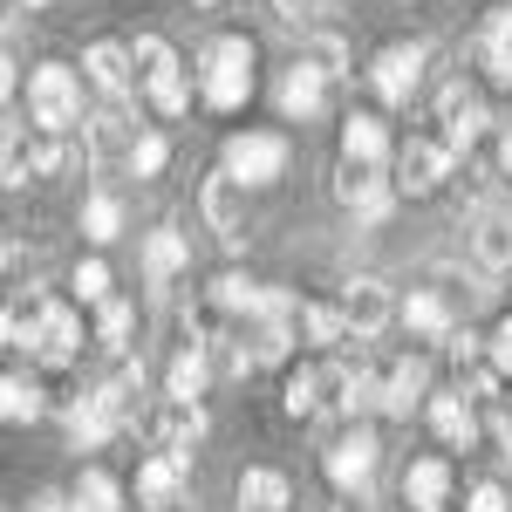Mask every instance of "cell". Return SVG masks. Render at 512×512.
<instances>
[{
  "mask_svg": "<svg viewBox=\"0 0 512 512\" xmlns=\"http://www.w3.org/2000/svg\"><path fill=\"white\" fill-rule=\"evenodd\" d=\"M198 69H205V103H212V110H239V103L253 96V41L246 35L205 41Z\"/></svg>",
  "mask_w": 512,
  "mask_h": 512,
  "instance_id": "6da1fadb",
  "label": "cell"
},
{
  "mask_svg": "<svg viewBox=\"0 0 512 512\" xmlns=\"http://www.w3.org/2000/svg\"><path fill=\"white\" fill-rule=\"evenodd\" d=\"M137 76H144V96H151V110L158 117H185L192 110V89H185V62H178V48L164 35H137Z\"/></svg>",
  "mask_w": 512,
  "mask_h": 512,
  "instance_id": "7a4b0ae2",
  "label": "cell"
},
{
  "mask_svg": "<svg viewBox=\"0 0 512 512\" xmlns=\"http://www.w3.org/2000/svg\"><path fill=\"white\" fill-rule=\"evenodd\" d=\"M28 117H35V130H76V123H82V82H76V69L41 62L35 76H28Z\"/></svg>",
  "mask_w": 512,
  "mask_h": 512,
  "instance_id": "3957f363",
  "label": "cell"
},
{
  "mask_svg": "<svg viewBox=\"0 0 512 512\" xmlns=\"http://www.w3.org/2000/svg\"><path fill=\"white\" fill-rule=\"evenodd\" d=\"M198 212H205V226L219 233V246H226V253H239V246H246V178H233L226 164L205 178Z\"/></svg>",
  "mask_w": 512,
  "mask_h": 512,
  "instance_id": "277c9868",
  "label": "cell"
},
{
  "mask_svg": "<svg viewBox=\"0 0 512 512\" xmlns=\"http://www.w3.org/2000/svg\"><path fill=\"white\" fill-rule=\"evenodd\" d=\"M451 164H458V151L444 137H403L396 144V192H410V198L437 192L451 178Z\"/></svg>",
  "mask_w": 512,
  "mask_h": 512,
  "instance_id": "5b68a950",
  "label": "cell"
},
{
  "mask_svg": "<svg viewBox=\"0 0 512 512\" xmlns=\"http://www.w3.org/2000/svg\"><path fill=\"white\" fill-rule=\"evenodd\" d=\"M424 62H431V48H424V41H390V48L369 62V89H376L383 103H410V96H417V82H424Z\"/></svg>",
  "mask_w": 512,
  "mask_h": 512,
  "instance_id": "8992f818",
  "label": "cell"
},
{
  "mask_svg": "<svg viewBox=\"0 0 512 512\" xmlns=\"http://www.w3.org/2000/svg\"><path fill=\"white\" fill-rule=\"evenodd\" d=\"M226 171L246 178V185L287 178V137H274V130H239L233 144H226Z\"/></svg>",
  "mask_w": 512,
  "mask_h": 512,
  "instance_id": "52a82bcc",
  "label": "cell"
},
{
  "mask_svg": "<svg viewBox=\"0 0 512 512\" xmlns=\"http://www.w3.org/2000/svg\"><path fill=\"white\" fill-rule=\"evenodd\" d=\"M35 355L48 362V369H69L82 355V315L69 308V301H41L35 308Z\"/></svg>",
  "mask_w": 512,
  "mask_h": 512,
  "instance_id": "ba28073f",
  "label": "cell"
},
{
  "mask_svg": "<svg viewBox=\"0 0 512 512\" xmlns=\"http://www.w3.org/2000/svg\"><path fill=\"white\" fill-rule=\"evenodd\" d=\"M335 198L355 212V226H383L390 219V205H396V192L369 171V164H349L342 158V171H335Z\"/></svg>",
  "mask_w": 512,
  "mask_h": 512,
  "instance_id": "9c48e42d",
  "label": "cell"
},
{
  "mask_svg": "<svg viewBox=\"0 0 512 512\" xmlns=\"http://www.w3.org/2000/svg\"><path fill=\"white\" fill-rule=\"evenodd\" d=\"M376 458H383V444H376V431H342L335 444H328V478L342 485V492H369V478H376Z\"/></svg>",
  "mask_w": 512,
  "mask_h": 512,
  "instance_id": "30bf717a",
  "label": "cell"
},
{
  "mask_svg": "<svg viewBox=\"0 0 512 512\" xmlns=\"http://www.w3.org/2000/svg\"><path fill=\"white\" fill-rule=\"evenodd\" d=\"M137 506L144 512H171L185 506V451H151L144 465H137Z\"/></svg>",
  "mask_w": 512,
  "mask_h": 512,
  "instance_id": "8fae6325",
  "label": "cell"
},
{
  "mask_svg": "<svg viewBox=\"0 0 512 512\" xmlns=\"http://www.w3.org/2000/svg\"><path fill=\"white\" fill-rule=\"evenodd\" d=\"M82 76L96 82L110 103H130V89H137V48H123V41H96L89 55H82Z\"/></svg>",
  "mask_w": 512,
  "mask_h": 512,
  "instance_id": "7c38bea8",
  "label": "cell"
},
{
  "mask_svg": "<svg viewBox=\"0 0 512 512\" xmlns=\"http://www.w3.org/2000/svg\"><path fill=\"white\" fill-rule=\"evenodd\" d=\"M342 315H349L355 342L383 335V328H390V287H383L376 274H349L342 280Z\"/></svg>",
  "mask_w": 512,
  "mask_h": 512,
  "instance_id": "4fadbf2b",
  "label": "cell"
},
{
  "mask_svg": "<svg viewBox=\"0 0 512 512\" xmlns=\"http://www.w3.org/2000/svg\"><path fill=\"white\" fill-rule=\"evenodd\" d=\"M328 403L342 417H369V410H383V376L369 362H335L328 369Z\"/></svg>",
  "mask_w": 512,
  "mask_h": 512,
  "instance_id": "5bb4252c",
  "label": "cell"
},
{
  "mask_svg": "<svg viewBox=\"0 0 512 512\" xmlns=\"http://www.w3.org/2000/svg\"><path fill=\"white\" fill-rule=\"evenodd\" d=\"M437 123H444L437 137H444V144H451V151L465 158V151L478 144V130H485V103H478V96L465 89V82H451V89L437 96Z\"/></svg>",
  "mask_w": 512,
  "mask_h": 512,
  "instance_id": "9a60e30c",
  "label": "cell"
},
{
  "mask_svg": "<svg viewBox=\"0 0 512 512\" xmlns=\"http://www.w3.org/2000/svg\"><path fill=\"white\" fill-rule=\"evenodd\" d=\"M328 82H335V76H328L321 62H308V55H301V62L280 76V110H287L294 123L321 117V103H328Z\"/></svg>",
  "mask_w": 512,
  "mask_h": 512,
  "instance_id": "2e32d148",
  "label": "cell"
},
{
  "mask_svg": "<svg viewBox=\"0 0 512 512\" xmlns=\"http://www.w3.org/2000/svg\"><path fill=\"white\" fill-rule=\"evenodd\" d=\"M151 431H158L164 451H185V458H192V444L205 437V410H198V396H164L158 417H151Z\"/></svg>",
  "mask_w": 512,
  "mask_h": 512,
  "instance_id": "e0dca14e",
  "label": "cell"
},
{
  "mask_svg": "<svg viewBox=\"0 0 512 512\" xmlns=\"http://www.w3.org/2000/svg\"><path fill=\"white\" fill-rule=\"evenodd\" d=\"M472 267L478 274H512V212H478L472 219Z\"/></svg>",
  "mask_w": 512,
  "mask_h": 512,
  "instance_id": "ac0fdd59",
  "label": "cell"
},
{
  "mask_svg": "<svg viewBox=\"0 0 512 512\" xmlns=\"http://www.w3.org/2000/svg\"><path fill=\"white\" fill-rule=\"evenodd\" d=\"M424 396H431V362L424 355H403L390 376H383V417H410Z\"/></svg>",
  "mask_w": 512,
  "mask_h": 512,
  "instance_id": "d6986e66",
  "label": "cell"
},
{
  "mask_svg": "<svg viewBox=\"0 0 512 512\" xmlns=\"http://www.w3.org/2000/svg\"><path fill=\"white\" fill-rule=\"evenodd\" d=\"M130 144H137V130H130V117H123V103H110L103 117H82V151H89L96 164L130 158Z\"/></svg>",
  "mask_w": 512,
  "mask_h": 512,
  "instance_id": "ffe728a7",
  "label": "cell"
},
{
  "mask_svg": "<svg viewBox=\"0 0 512 512\" xmlns=\"http://www.w3.org/2000/svg\"><path fill=\"white\" fill-rule=\"evenodd\" d=\"M403 506L410 512H444L451 506V465L444 458H417L403 472Z\"/></svg>",
  "mask_w": 512,
  "mask_h": 512,
  "instance_id": "44dd1931",
  "label": "cell"
},
{
  "mask_svg": "<svg viewBox=\"0 0 512 512\" xmlns=\"http://www.w3.org/2000/svg\"><path fill=\"white\" fill-rule=\"evenodd\" d=\"M185 260H192V246H185L178 226H158V233L144 239V280L151 287H171V280L185 274Z\"/></svg>",
  "mask_w": 512,
  "mask_h": 512,
  "instance_id": "7402d4cb",
  "label": "cell"
},
{
  "mask_svg": "<svg viewBox=\"0 0 512 512\" xmlns=\"http://www.w3.org/2000/svg\"><path fill=\"white\" fill-rule=\"evenodd\" d=\"M478 62H485V76L512 89V7H499L485 28H478Z\"/></svg>",
  "mask_w": 512,
  "mask_h": 512,
  "instance_id": "603a6c76",
  "label": "cell"
},
{
  "mask_svg": "<svg viewBox=\"0 0 512 512\" xmlns=\"http://www.w3.org/2000/svg\"><path fill=\"white\" fill-rule=\"evenodd\" d=\"M403 328H410V335H424V342H444L458 321H451V308H444V294H437V287H410V301H403Z\"/></svg>",
  "mask_w": 512,
  "mask_h": 512,
  "instance_id": "cb8c5ba5",
  "label": "cell"
},
{
  "mask_svg": "<svg viewBox=\"0 0 512 512\" xmlns=\"http://www.w3.org/2000/svg\"><path fill=\"white\" fill-rule=\"evenodd\" d=\"M342 158L369 164V171L390 158V130H383V117H362V110H355V117L342 123Z\"/></svg>",
  "mask_w": 512,
  "mask_h": 512,
  "instance_id": "d4e9b609",
  "label": "cell"
},
{
  "mask_svg": "<svg viewBox=\"0 0 512 512\" xmlns=\"http://www.w3.org/2000/svg\"><path fill=\"white\" fill-rule=\"evenodd\" d=\"M431 431L444 437V444H458V451H465V444L478 437L472 396H465V390H444V396H431Z\"/></svg>",
  "mask_w": 512,
  "mask_h": 512,
  "instance_id": "484cf974",
  "label": "cell"
},
{
  "mask_svg": "<svg viewBox=\"0 0 512 512\" xmlns=\"http://www.w3.org/2000/svg\"><path fill=\"white\" fill-rule=\"evenodd\" d=\"M62 417H69V437H76V451H96L103 437L117 431V417H110V403H103L96 390H89V396H76V403H69Z\"/></svg>",
  "mask_w": 512,
  "mask_h": 512,
  "instance_id": "4316f807",
  "label": "cell"
},
{
  "mask_svg": "<svg viewBox=\"0 0 512 512\" xmlns=\"http://www.w3.org/2000/svg\"><path fill=\"white\" fill-rule=\"evenodd\" d=\"M321 403H328V369H287L280 410H287V417H315Z\"/></svg>",
  "mask_w": 512,
  "mask_h": 512,
  "instance_id": "83f0119b",
  "label": "cell"
},
{
  "mask_svg": "<svg viewBox=\"0 0 512 512\" xmlns=\"http://www.w3.org/2000/svg\"><path fill=\"white\" fill-rule=\"evenodd\" d=\"M205 355H212V342H178V355H171V376H164V396H198L205 390Z\"/></svg>",
  "mask_w": 512,
  "mask_h": 512,
  "instance_id": "f1b7e54d",
  "label": "cell"
},
{
  "mask_svg": "<svg viewBox=\"0 0 512 512\" xmlns=\"http://www.w3.org/2000/svg\"><path fill=\"white\" fill-rule=\"evenodd\" d=\"M301 335H308L315 349H342L355 328H349V315H342V301H335V308H321V301H301Z\"/></svg>",
  "mask_w": 512,
  "mask_h": 512,
  "instance_id": "f546056e",
  "label": "cell"
},
{
  "mask_svg": "<svg viewBox=\"0 0 512 512\" xmlns=\"http://www.w3.org/2000/svg\"><path fill=\"white\" fill-rule=\"evenodd\" d=\"M69 506L76 512H123V485L103 465H89V472L76 478V492H69Z\"/></svg>",
  "mask_w": 512,
  "mask_h": 512,
  "instance_id": "4dcf8cb0",
  "label": "cell"
},
{
  "mask_svg": "<svg viewBox=\"0 0 512 512\" xmlns=\"http://www.w3.org/2000/svg\"><path fill=\"white\" fill-rule=\"evenodd\" d=\"M239 512H287V478L280 472H246L239 478Z\"/></svg>",
  "mask_w": 512,
  "mask_h": 512,
  "instance_id": "1f68e13d",
  "label": "cell"
},
{
  "mask_svg": "<svg viewBox=\"0 0 512 512\" xmlns=\"http://www.w3.org/2000/svg\"><path fill=\"white\" fill-rule=\"evenodd\" d=\"M212 308L219 315H260L267 308V287H253L246 274H226V280H212Z\"/></svg>",
  "mask_w": 512,
  "mask_h": 512,
  "instance_id": "d6a6232c",
  "label": "cell"
},
{
  "mask_svg": "<svg viewBox=\"0 0 512 512\" xmlns=\"http://www.w3.org/2000/svg\"><path fill=\"white\" fill-rule=\"evenodd\" d=\"M130 335H137V308L130 301H103V321H96V342L110 355H130Z\"/></svg>",
  "mask_w": 512,
  "mask_h": 512,
  "instance_id": "836d02e7",
  "label": "cell"
},
{
  "mask_svg": "<svg viewBox=\"0 0 512 512\" xmlns=\"http://www.w3.org/2000/svg\"><path fill=\"white\" fill-rule=\"evenodd\" d=\"M82 233L96 239V246H110V239L123 233V198L96 192V198H89V205H82Z\"/></svg>",
  "mask_w": 512,
  "mask_h": 512,
  "instance_id": "e575fe53",
  "label": "cell"
},
{
  "mask_svg": "<svg viewBox=\"0 0 512 512\" xmlns=\"http://www.w3.org/2000/svg\"><path fill=\"white\" fill-rule=\"evenodd\" d=\"M0 410H7V424H35L41 417V383L7 376V383H0Z\"/></svg>",
  "mask_w": 512,
  "mask_h": 512,
  "instance_id": "d590c367",
  "label": "cell"
},
{
  "mask_svg": "<svg viewBox=\"0 0 512 512\" xmlns=\"http://www.w3.org/2000/svg\"><path fill=\"white\" fill-rule=\"evenodd\" d=\"M123 164H130V171H137V178H158L164 164H171V144H164L158 130H144V137H137V144H130V158H123Z\"/></svg>",
  "mask_w": 512,
  "mask_h": 512,
  "instance_id": "8d00e7d4",
  "label": "cell"
},
{
  "mask_svg": "<svg viewBox=\"0 0 512 512\" xmlns=\"http://www.w3.org/2000/svg\"><path fill=\"white\" fill-rule=\"evenodd\" d=\"M301 55H308V62H321L328 76H349V41H342V35H315Z\"/></svg>",
  "mask_w": 512,
  "mask_h": 512,
  "instance_id": "74e56055",
  "label": "cell"
},
{
  "mask_svg": "<svg viewBox=\"0 0 512 512\" xmlns=\"http://www.w3.org/2000/svg\"><path fill=\"white\" fill-rule=\"evenodd\" d=\"M76 301H96V308L110 301V267L103 260H82L76 267Z\"/></svg>",
  "mask_w": 512,
  "mask_h": 512,
  "instance_id": "f35d334b",
  "label": "cell"
},
{
  "mask_svg": "<svg viewBox=\"0 0 512 512\" xmlns=\"http://www.w3.org/2000/svg\"><path fill=\"white\" fill-rule=\"evenodd\" d=\"M444 355H451L458 369H465V362H478V335H472V328H451V335H444Z\"/></svg>",
  "mask_w": 512,
  "mask_h": 512,
  "instance_id": "ab89813d",
  "label": "cell"
},
{
  "mask_svg": "<svg viewBox=\"0 0 512 512\" xmlns=\"http://www.w3.org/2000/svg\"><path fill=\"white\" fill-rule=\"evenodd\" d=\"M485 355H492V362H499V376H512V315L499 321V335H492V342H485Z\"/></svg>",
  "mask_w": 512,
  "mask_h": 512,
  "instance_id": "60d3db41",
  "label": "cell"
},
{
  "mask_svg": "<svg viewBox=\"0 0 512 512\" xmlns=\"http://www.w3.org/2000/svg\"><path fill=\"white\" fill-rule=\"evenodd\" d=\"M492 444H499V465L512 472V424H506V417H492Z\"/></svg>",
  "mask_w": 512,
  "mask_h": 512,
  "instance_id": "b9f144b4",
  "label": "cell"
},
{
  "mask_svg": "<svg viewBox=\"0 0 512 512\" xmlns=\"http://www.w3.org/2000/svg\"><path fill=\"white\" fill-rule=\"evenodd\" d=\"M28 512H76V506H69L62 492H35V499H28Z\"/></svg>",
  "mask_w": 512,
  "mask_h": 512,
  "instance_id": "7bdbcfd3",
  "label": "cell"
},
{
  "mask_svg": "<svg viewBox=\"0 0 512 512\" xmlns=\"http://www.w3.org/2000/svg\"><path fill=\"white\" fill-rule=\"evenodd\" d=\"M506 171H512V130H506Z\"/></svg>",
  "mask_w": 512,
  "mask_h": 512,
  "instance_id": "ee69618b",
  "label": "cell"
},
{
  "mask_svg": "<svg viewBox=\"0 0 512 512\" xmlns=\"http://www.w3.org/2000/svg\"><path fill=\"white\" fill-rule=\"evenodd\" d=\"M198 7H219V0H198Z\"/></svg>",
  "mask_w": 512,
  "mask_h": 512,
  "instance_id": "f6af8a7d",
  "label": "cell"
},
{
  "mask_svg": "<svg viewBox=\"0 0 512 512\" xmlns=\"http://www.w3.org/2000/svg\"><path fill=\"white\" fill-rule=\"evenodd\" d=\"M28 7H48V0H28Z\"/></svg>",
  "mask_w": 512,
  "mask_h": 512,
  "instance_id": "bcb514c9",
  "label": "cell"
}]
</instances>
